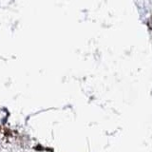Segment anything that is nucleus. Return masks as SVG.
<instances>
[{
	"label": "nucleus",
	"mask_w": 152,
	"mask_h": 152,
	"mask_svg": "<svg viewBox=\"0 0 152 152\" xmlns=\"http://www.w3.org/2000/svg\"><path fill=\"white\" fill-rule=\"evenodd\" d=\"M148 25H149V28H150V31L152 32V16L150 18V20H149V23H148Z\"/></svg>",
	"instance_id": "nucleus-1"
}]
</instances>
